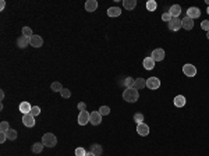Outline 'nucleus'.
<instances>
[{"label":"nucleus","mask_w":209,"mask_h":156,"mask_svg":"<svg viewBox=\"0 0 209 156\" xmlns=\"http://www.w3.org/2000/svg\"><path fill=\"white\" fill-rule=\"evenodd\" d=\"M139 98V93H138V89L135 88H126L123 92V99L126 102H130V103H134L137 102Z\"/></svg>","instance_id":"obj_1"},{"label":"nucleus","mask_w":209,"mask_h":156,"mask_svg":"<svg viewBox=\"0 0 209 156\" xmlns=\"http://www.w3.org/2000/svg\"><path fill=\"white\" fill-rule=\"evenodd\" d=\"M42 143L48 148H53V146L57 145V138H56L55 134L52 133H46L45 135L42 137Z\"/></svg>","instance_id":"obj_2"},{"label":"nucleus","mask_w":209,"mask_h":156,"mask_svg":"<svg viewBox=\"0 0 209 156\" xmlns=\"http://www.w3.org/2000/svg\"><path fill=\"white\" fill-rule=\"evenodd\" d=\"M183 73L187 77H195L196 75V67L192 64H184L183 65Z\"/></svg>","instance_id":"obj_3"},{"label":"nucleus","mask_w":209,"mask_h":156,"mask_svg":"<svg viewBox=\"0 0 209 156\" xmlns=\"http://www.w3.org/2000/svg\"><path fill=\"white\" fill-rule=\"evenodd\" d=\"M146 86H148L149 89H158L159 86H160V81H159V78L156 77H149L148 80H146Z\"/></svg>","instance_id":"obj_4"},{"label":"nucleus","mask_w":209,"mask_h":156,"mask_svg":"<svg viewBox=\"0 0 209 156\" xmlns=\"http://www.w3.org/2000/svg\"><path fill=\"white\" fill-rule=\"evenodd\" d=\"M89 118H91V113H88L86 110L80 112V114H78V124H80V126H85L86 123H89Z\"/></svg>","instance_id":"obj_5"},{"label":"nucleus","mask_w":209,"mask_h":156,"mask_svg":"<svg viewBox=\"0 0 209 156\" xmlns=\"http://www.w3.org/2000/svg\"><path fill=\"white\" fill-rule=\"evenodd\" d=\"M180 28H181V20L177 18V17H173L170 20V23H169V29L176 32V31H179Z\"/></svg>","instance_id":"obj_6"},{"label":"nucleus","mask_w":209,"mask_h":156,"mask_svg":"<svg viewBox=\"0 0 209 156\" xmlns=\"http://www.w3.org/2000/svg\"><path fill=\"white\" fill-rule=\"evenodd\" d=\"M89 123L93 124V126H99L102 123V114L99 113V110L92 112L91 113V118H89Z\"/></svg>","instance_id":"obj_7"},{"label":"nucleus","mask_w":209,"mask_h":156,"mask_svg":"<svg viewBox=\"0 0 209 156\" xmlns=\"http://www.w3.org/2000/svg\"><path fill=\"white\" fill-rule=\"evenodd\" d=\"M23 123H24V126L25 127H34L35 126V117L32 116L31 113H28V114H24L23 116Z\"/></svg>","instance_id":"obj_8"},{"label":"nucleus","mask_w":209,"mask_h":156,"mask_svg":"<svg viewBox=\"0 0 209 156\" xmlns=\"http://www.w3.org/2000/svg\"><path fill=\"white\" fill-rule=\"evenodd\" d=\"M29 45L34 46V48H40V46L43 45L42 36H39V35H32V36L29 38Z\"/></svg>","instance_id":"obj_9"},{"label":"nucleus","mask_w":209,"mask_h":156,"mask_svg":"<svg viewBox=\"0 0 209 156\" xmlns=\"http://www.w3.org/2000/svg\"><path fill=\"white\" fill-rule=\"evenodd\" d=\"M165 56H166V55H165V50L159 48V49H155V50L152 52V56H151V57L154 59L155 61H162V60L165 59Z\"/></svg>","instance_id":"obj_10"},{"label":"nucleus","mask_w":209,"mask_h":156,"mask_svg":"<svg viewBox=\"0 0 209 156\" xmlns=\"http://www.w3.org/2000/svg\"><path fill=\"white\" fill-rule=\"evenodd\" d=\"M181 28H184L185 31H190V29H192L194 28V20H191L190 17H184L183 20H181Z\"/></svg>","instance_id":"obj_11"},{"label":"nucleus","mask_w":209,"mask_h":156,"mask_svg":"<svg viewBox=\"0 0 209 156\" xmlns=\"http://www.w3.org/2000/svg\"><path fill=\"white\" fill-rule=\"evenodd\" d=\"M201 15V10L198 7H190L187 10V17H190L191 20H195V18H199Z\"/></svg>","instance_id":"obj_12"},{"label":"nucleus","mask_w":209,"mask_h":156,"mask_svg":"<svg viewBox=\"0 0 209 156\" xmlns=\"http://www.w3.org/2000/svg\"><path fill=\"white\" fill-rule=\"evenodd\" d=\"M137 133H138L141 137H146V135L149 134V127L146 126L145 123H139V124H137Z\"/></svg>","instance_id":"obj_13"},{"label":"nucleus","mask_w":209,"mask_h":156,"mask_svg":"<svg viewBox=\"0 0 209 156\" xmlns=\"http://www.w3.org/2000/svg\"><path fill=\"white\" fill-rule=\"evenodd\" d=\"M173 103H174V106H176V107H184V106H185V103H187V99L184 98L183 95H177L176 98L173 99Z\"/></svg>","instance_id":"obj_14"},{"label":"nucleus","mask_w":209,"mask_h":156,"mask_svg":"<svg viewBox=\"0 0 209 156\" xmlns=\"http://www.w3.org/2000/svg\"><path fill=\"white\" fill-rule=\"evenodd\" d=\"M96 8H98V2L96 0H88L85 3V10L88 13H93V11H96Z\"/></svg>","instance_id":"obj_15"},{"label":"nucleus","mask_w":209,"mask_h":156,"mask_svg":"<svg viewBox=\"0 0 209 156\" xmlns=\"http://www.w3.org/2000/svg\"><path fill=\"white\" fill-rule=\"evenodd\" d=\"M169 13L171 17H177L179 18V15L181 14V6H179V4H173L171 7L169 8Z\"/></svg>","instance_id":"obj_16"},{"label":"nucleus","mask_w":209,"mask_h":156,"mask_svg":"<svg viewBox=\"0 0 209 156\" xmlns=\"http://www.w3.org/2000/svg\"><path fill=\"white\" fill-rule=\"evenodd\" d=\"M17 45H18V48H21V49L27 48V46L29 45V38H27V36L21 35L20 38L17 39Z\"/></svg>","instance_id":"obj_17"},{"label":"nucleus","mask_w":209,"mask_h":156,"mask_svg":"<svg viewBox=\"0 0 209 156\" xmlns=\"http://www.w3.org/2000/svg\"><path fill=\"white\" fill-rule=\"evenodd\" d=\"M18 109H20V112L23 114H28V113H31V105L28 103V102H21L20 106H18Z\"/></svg>","instance_id":"obj_18"},{"label":"nucleus","mask_w":209,"mask_h":156,"mask_svg":"<svg viewBox=\"0 0 209 156\" xmlns=\"http://www.w3.org/2000/svg\"><path fill=\"white\" fill-rule=\"evenodd\" d=\"M102 152H103L102 145H99V143H92L91 145V153H93L95 156H101Z\"/></svg>","instance_id":"obj_19"},{"label":"nucleus","mask_w":209,"mask_h":156,"mask_svg":"<svg viewBox=\"0 0 209 156\" xmlns=\"http://www.w3.org/2000/svg\"><path fill=\"white\" fill-rule=\"evenodd\" d=\"M155 63H156V61L152 57H145L144 59V68L145 70H152V68L155 67Z\"/></svg>","instance_id":"obj_20"},{"label":"nucleus","mask_w":209,"mask_h":156,"mask_svg":"<svg viewBox=\"0 0 209 156\" xmlns=\"http://www.w3.org/2000/svg\"><path fill=\"white\" fill-rule=\"evenodd\" d=\"M135 6H137L135 0H124L123 2V7L126 8V10H134Z\"/></svg>","instance_id":"obj_21"},{"label":"nucleus","mask_w":209,"mask_h":156,"mask_svg":"<svg viewBox=\"0 0 209 156\" xmlns=\"http://www.w3.org/2000/svg\"><path fill=\"white\" fill-rule=\"evenodd\" d=\"M146 86V81L144 78H137L135 80V84H134V88L135 89H144Z\"/></svg>","instance_id":"obj_22"},{"label":"nucleus","mask_w":209,"mask_h":156,"mask_svg":"<svg viewBox=\"0 0 209 156\" xmlns=\"http://www.w3.org/2000/svg\"><path fill=\"white\" fill-rule=\"evenodd\" d=\"M121 14V10L118 7H110L107 8V15L109 17H118Z\"/></svg>","instance_id":"obj_23"},{"label":"nucleus","mask_w":209,"mask_h":156,"mask_svg":"<svg viewBox=\"0 0 209 156\" xmlns=\"http://www.w3.org/2000/svg\"><path fill=\"white\" fill-rule=\"evenodd\" d=\"M43 146H45V145H43L42 142H35L32 145V152H34V153H40V152L43 151Z\"/></svg>","instance_id":"obj_24"},{"label":"nucleus","mask_w":209,"mask_h":156,"mask_svg":"<svg viewBox=\"0 0 209 156\" xmlns=\"http://www.w3.org/2000/svg\"><path fill=\"white\" fill-rule=\"evenodd\" d=\"M17 135H18V133L15 130H13V128H10V130L7 131V139H10V141L17 139Z\"/></svg>","instance_id":"obj_25"},{"label":"nucleus","mask_w":209,"mask_h":156,"mask_svg":"<svg viewBox=\"0 0 209 156\" xmlns=\"http://www.w3.org/2000/svg\"><path fill=\"white\" fill-rule=\"evenodd\" d=\"M156 7H158V4H156L155 0H149V2L146 3V10H148V11H155V10H156Z\"/></svg>","instance_id":"obj_26"},{"label":"nucleus","mask_w":209,"mask_h":156,"mask_svg":"<svg viewBox=\"0 0 209 156\" xmlns=\"http://www.w3.org/2000/svg\"><path fill=\"white\" fill-rule=\"evenodd\" d=\"M50 89L53 92H61V89H63V85H61L60 82H53L50 85Z\"/></svg>","instance_id":"obj_27"},{"label":"nucleus","mask_w":209,"mask_h":156,"mask_svg":"<svg viewBox=\"0 0 209 156\" xmlns=\"http://www.w3.org/2000/svg\"><path fill=\"white\" fill-rule=\"evenodd\" d=\"M134 84H135V80H133L131 77H127L126 80H124V85H126V88H134Z\"/></svg>","instance_id":"obj_28"},{"label":"nucleus","mask_w":209,"mask_h":156,"mask_svg":"<svg viewBox=\"0 0 209 156\" xmlns=\"http://www.w3.org/2000/svg\"><path fill=\"white\" fill-rule=\"evenodd\" d=\"M8 130H10V124H8L7 121H2V123H0V131H2V133H7Z\"/></svg>","instance_id":"obj_29"},{"label":"nucleus","mask_w":209,"mask_h":156,"mask_svg":"<svg viewBox=\"0 0 209 156\" xmlns=\"http://www.w3.org/2000/svg\"><path fill=\"white\" fill-rule=\"evenodd\" d=\"M134 121H135L137 124L144 123V114H142V113H135V114H134Z\"/></svg>","instance_id":"obj_30"},{"label":"nucleus","mask_w":209,"mask_h":156,"mask_svg":"<svg viewBox=\"0 0 209 156\" xmlns=\"http://www.w3.org/2000/svg\"><path fill=\"white\" fill-rule=\"evenodd\" d=\"M23 35L27 36V38H31V36L34 35V34H32V29H31L29 27H24V28H23Z\"/></svg>","instance_id":"obj_31"},{"label":"nucleus","mask_w":209,"mask_h":156,"mask_svg":"<svg viewBox=\"0 0 209 156\" xmlns=\"http://www.w3.org/2000/svg\"><path fill=\"white\" fill-rule=\"evenodd\" d=\"M99 113H101L102 116H107V114L110 113V107H109V106H101V109H99Z\"/></svg>","instance_id":"obj_32"},{"label":"nucleus","mask_w":209,"mask_h":156,"mask_svg":"<svg viewBox=\"0 0 209 156\" xmlns=\"http://www.w3.org/2000/svg\"><path fill=\"white\" fill-rule=\"evenodd\" d=\"M60 95L63 96L64 99H68L71 96V92H70V89H67V88H63L61 89V92H60Z\"/></svg>","instance_id":"obj_33"},{"label":"nucleus","mask_w":209,"mask_h":156,"mask_svg":"<svg viewBox=\"0 0 209 156\" xmlns=\"http://www.w3.org/2000/svg\"><path fill=\"white\" fill-rule=\"evenodd\" d=\"M171 18H173V17L170 15L169 11H166V13H163V14H162V20H163L165 23H167V24L170 23V20H171Z\"/></svg>","instance_id":"obj_34"},{"label":"nucleus","mask_w":209,"mask_h":156,"mask_svg":"<svg viewBox=\"0 0 209 156\" xmlns=\"http://www.w3.org/2000/svg\"><path fill=\"white\" fill-rule=\"evenodd\" d=\"M74 153H76V156H86V152H85V149L84 148H77L76 149V152H74Z\"/></svg>","instance_id":"obj_35"},{"label":"nucleus","mask_w":209,"mask_h":156,"mask_svg":"<svg viewBox=\"0 0 209 156\" xmlns=\"http://www.w3.org/2000/svg\"><path fill=\"white\" fill-rule=\"evenodd\" d=\"M31 114H32L34 117L40 114V107H38V106H32V109H31Z\"/></svg>","instance_id":"obj_36"},{"label":"nucleus","mask_w":209,"mask_h":156,"mask_svg":"<svg viewBox=\"0 0 209 156\" xmlns=\"http://www.w3.org/2000/svg\"><path fill=\"white\" fill-rule=\"evenodd\" d=\"M201 28L208 32V31H209V21H208V20H204V21H202V23H201Z\"/></svg>","instance_id":"obj_37"},{"label":"nucleus","mask_w":209,"mask_h":156,"mask_svg":"<svg viewBox=\"0 0 209 156\" xmlns=\"http://www.w3.org/2000/svg\"><path fill=\"white\" fill-rule=\"evenodd\" d=\"M6 139H7V133H2L0 131V143H4Z\"/></svg>","instance_id":"obj_38"},{"label":"nucleus","mask_w":209,"mask_h":156,"mask_svg":"<svg viewBox=\"0 0 209 156\" xmlns=\"http://www.w3.org/2000/svg\"><path fill=\"white\" fill-rule=\"evenodd\" d=\"M78 109H80V112H84V110H86V106L84 102H81V103H78Z\"/></svg>","instance_id":"obj_39"},{"label":"nucleus","mask_w":209,"mask_h":156,"mask_svg":"<svg viewBox=\"0 0 209 156\" xmlns=\"http://www.w3.org/2000/svg\"><path fill=\"white\" fill-rule=\"evenodd\" d=\"M4 7H6V2L4 0H2V2H0V10H4Z\"/></svg>","instance_id":"obj_40"},{"label":"nucleus","mask_w":209,"mask_h":156,"mask_svg":"<svg viewBox=\"0 0 209 156\" xmlns=\"http://www.w3.org/2000/svg\"><path fill=\"white\" fill-rule=\"evenodd\" d=\"M0 98H2V101L4 99V92H3V91H0Z\"/></svg>","instance_id":"obj_41"},{"label":"nucleus","mask_w":209,"mask_h":156,"mask_svg":"<svg viewBox=\"0 0 209 156\" xmlns=\"http://www.w3.org/2000/svg\"><path fill=\"white\" fill-rule=\"evenodd\" d=\"M86 156H95V155L91 153V152H88V153H86Z\"/></svg>","instance_id":"obj_42"},{"label":"nucleus","mask_w":209,"mask_h":156,"mask_svg":"<svg viewBox=\"0 0 209 156\" xmlns=\"http://www.w3.org/2000/svg\"><path fill=\"white\" fill-rule=\"evenodd\" d=\"M206 38L209 39V31H208V32H206Z\"/></svg>","instance_id":"obj_43"},{"label":"nucleus","mask_w":209,"mask_h":156,"mask_svg":"<svg viewBox=\"0 0 209 156\" xmlns=\"http://www.w3.org/2000/svg\"><path fill=\"white\" fill-rule=\"evenodd\" d=\"M205 3H206V4L209 6V0H205Z\"/></svg>","instance_id":"obj_44"},{"label":"nucleus","mask_w":209,"mask_h":156,"mask_svg":"<svg viewBox=\"0 0 209 156\" xmlns=\"http://www.w3.org/2000/svg\"><path fill=\"white\" fill-rule=\"evenodd\" d=\"M206 13L209 14V6H208V8H206Z\"/></svg>","instance_id":"obj_45"}]
</instances>
